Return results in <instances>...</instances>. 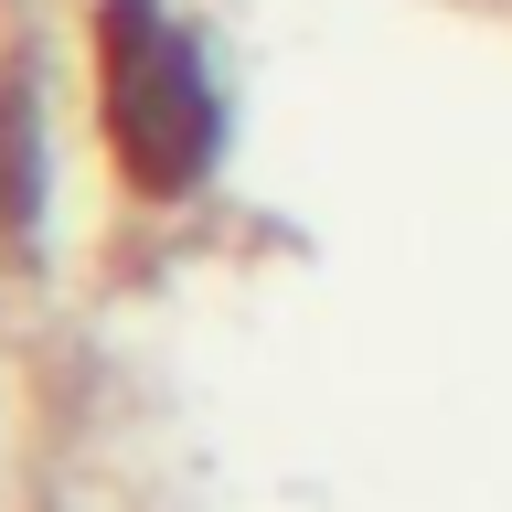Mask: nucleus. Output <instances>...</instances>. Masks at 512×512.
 <instances>
[{"mask_svg": "<svg viewBox=\"0 0 512 512\" xmlns=\"http://www.w3.org/2000/svg\"><path fill=\"white\" fill-rule=\"evenodd\" d=\"M32 224H43V86L11 54L0 64V256L32 246Z\"/></svg>", "mask_w": 512, "mask_h": 512, "instance_id": "nucleus-2", "label": "nucleus"}, {"mask_svg": "<svg viewBox=\"0 0 512 512\" xmlns=\"http://www.w3.org/2000/svg\"><path fill=\"white\" fill-rule=\"evenodd\" d=\"M96 128L139 203H192L224 160V86L203 64V32L171 0H96Z\"/></svg>", "mask_w": 512, "mask_h": 512, "instance_id": "nucleus-1", "label": "nucleus"}]
</instances>
